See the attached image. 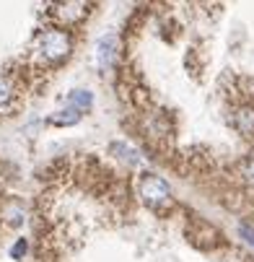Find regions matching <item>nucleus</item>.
Masks as SVG:
<instances>
[{"label":"nucleus","instance_id":"6","mask_svg":"<svg viewBox=\"0 0 254 262\" xmlns=\"http://www.w3.org/2000/svg\"><path fill=\"white\" fill-rule=\"evenodd\" d=\"M234 125L241 130V133H254V109L244 106L236 112V117H234Z\"/></svg>","mask_w":254,"mask_h":262},{"label":"nucleus","instance_id":"1","mask_svg":"<svg viewBox=\"0 0 254 262\" xmlns=\"http://www.w3.org/2000/svg\"><path fill=\"white\" fill-rule=\"evenodd\" d=\"M70 47H73V39L70 34L62 31V29H50L39 36V45H36V50H39L42 60L47 62H57L62 57L70 55Z\"/></svg>","mask_w":254,"mask_h":262},{"label":"nucleus","instance_id":"2","mask_svg":"<svg viewBox=\"0 0 254 262\" xmlns=\"http://www.w3.org/2000/svg\"><path fill=\"white\" fill-rule=\"evenodd\" d=\"M140 195H143V200L148 203L151 208H158V205L169 203L171 190H169V184L161 177L148 174V177H143V182H140Z\"/></svg>","mask_w":254,"mask_h":262},{"label":"nucleus","instance_id":"9","mask_svg":"<svg viewBox=\"0 0 254 262\" xmlns=\"http://www.w3.org/2000/svg\"><path fill=\"white\" fill-rule=\"evenodd\" d=\"M13 101V83L8 76H0V109H6Z\"/></svg>","mask_w":254,"mask_h":262},{"label":"nucleus","instance_id":"5","mask_svg":"<svg viewBox=\"0 0 254 262\" xmlns=\"http://www.w3.org/2000/svg\"><path fill=\"white\" fill-rule=\"evenodd\" d=\"M24 215H26V210H24V205L18 200H11V203L3 205V221L8 223V226H21Z\"/></svg>","mask_w":254,"mask_h":262},{"label":"nucleus","instance_id":"10","mask_svg":"<svg viewBox=\"0 0 254 262\" xmlns=\"http://www.w3.org/2000/svg\"><path fill=\"white\" fill-rule=\"evenodd\" d=\"M112 151H120V159H125L130 166H135L140 159H137V154L132 151V148H127L125 143H112Z\"/></svg>","mask_w":254,"mask_h":262},{"label":"nucleus","instance_id":"13","mask_svg":"<svg viewBox=\"0 0 254 262\" xmlns=\"http://www.w3.org/2000/svg\"><path fill=\"white\" fill-rule=\"evenodd\" d=\"M246 177H249V182H251V184H254V164H251V166H249V171H246Z\"/></svg>","mask_w":254,"mask_h":262},{"label":"nucleus","instance_id":"7","mask_svg":"<svg viewBox=\"0 0 254 262\" xmlns=\"http://www.w3.org/2000/svg\"><path fill=\"white\" fill-rule=\"evenodd\" d=\"M67 101H70V106H73V109H78V112H81V109H88V106L94 104V96H91V91L78 89V91H73V94H70V99H67Z\"/></svg>","mask_w":254,"mask_h":262},{"label":"nucleus","instance_id":"3","mask_svg":"<svg viewBox=\"0 0 254 262\" xmlns=\"http://www.w3.org/2000/svg\"><path fill=\"white\" fill-rule=\"evenodd\" d=\"M114 55H117V36L109 34V36H101L99 45H96V65L101 70H106L109 65L114 62Z\"/></svg>","mask_w":254,"mask_h":262},{"label":"nucleus","instance_id":"8","mask_svg":"<svg viewBox=\"0 0 254 262\" xmlns=\"http://www.w3.org/2000/svg\"><path fill=\"white\" fill-rule=\"evenodd\" d=\"M78 120H81V112L73 109V106H67V109L60 112V115H55L50 122H52V125H76Z\"/></svg>","mask_w":254,"mask_h":262},{"label":"nucleus","instance_id":"12","mask_svg":"<svg viewBox=\"0 0 254 262\" xmlns=\"http://www.w3.org/2000/svg\"><path fill=\"white\" fill-rule=\"evenodd\" d=\"M24 252H26V242H24V239H18V242H16V247L11 249V254H13V257L18 259V257H21Z\"/></svg>","mask_w":254,"mask_h":262},{"label":"nucleus","instance_id":"11","mask_svg":"<svg viewBox=\"0 0 254 262\" xmlns=\"http://www.w3.org/2000/svg\"><path fill=\"white\" fill-rule=\"evenodd\" d=\"M239 234L244 236V242H246V244H251V247H254V229H251V226L241 223V226H239Z\"/></svg>","mask_w":254,"mask_h":262},{"label":"nucleus","instance_id":"4","mask_svg":"<svg viewBox=\"0 0 254 262\" xmlns=\"http://www.w3.org/2000/svg\"><path fill=\"white\" fill-rule=\"evenodd\" d=\"M86 13H88V6H86V3H60V6H55V16H57L65 26L83 21Z\"/></svg>","mask_w":254,"mask_h":262}]
</instances>
